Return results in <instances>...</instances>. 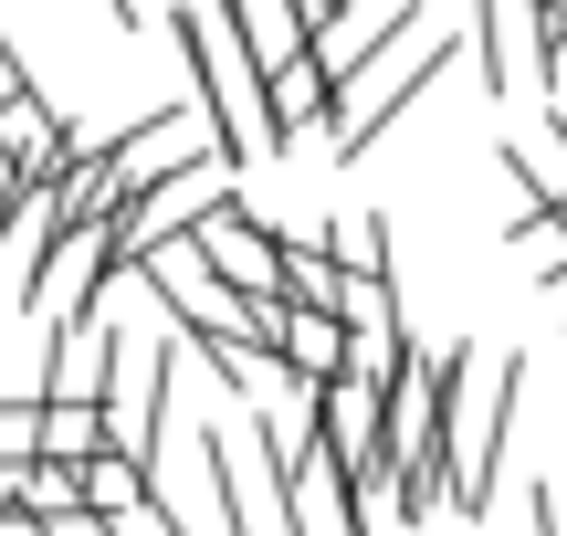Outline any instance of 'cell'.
<instances>
[{
    "label": "cell",
    "mask_w": 567,
    "mask_h": 536,
    "mask_svg": "<svg viewBox=\"0 0 567 536\" xmlns=\"http://www.w3.org/2000/svg\"><path fill=\"white\" fill-rule=\"evenodd\" d=\"M168 42H179V63H189V105H200V126H210V147H221L231 168H252V158H274V116H264V74H252V42L231 32V11L221 0H168Z\"/></svg>",
    "instance_id": "cell-1"
},
{
    "label": "cell",
    "mask_w": 567,
    "mask_h": 536,
    "mask_svg": "<svg viewBox=\"0 0 567 536\" xmlns=\"http://www.w3.org/2000/svg\"><path fill=\"white\" fill-rule=\"evenodd\" d=\"M515 379L526 358H484V348H452V390H442V505L452 516H484L494 505V463H505V421H515Z\"/></svg>",
    "instance_id": "cell-2"
},
{
    "label": "cell",
    "mask_w": 567,
    "mask_h": 536,
    "mask_svg": "<svg viewBox=\"0 0 567 536\" xmlns=\"http://www.w3.org/2000/svg\"><path fill=\"white\" fill-rule=\"evenodd\" d=\"M231 189H243V168H231V158H189V168H168V179H147L137 200L105 210V274H126L137 252H158V243H179V231H200Z\"/></svg>",
    "instance_id": "cell-3"
},
{
    "label": "cell",
    "mask_w": 567,
    "mask_h": 536,
    "mask_svg": "<svg viewBox=\"0 0 567 536\" xmlns=\"http://www.w3.org/2000/svg\"><path fill=\"white\" fill-rule=\"evenodd\" d=\"M442 63H452V42H442V32H410L400 53L368 63V74L347 84V105H337V158H368V147H379L389 126H400L410 105L431 95V74H442Z\"/></svg>",
    "instance_id": "cell-4"
},
{
    "label": "cell",
    "mask_w": 567,
    "mask_h": 536,
    "mask_svg": "<svg viewBox=\"0 0 567 536\" xmlns=\"http://www.w3.org/2000/svg\"><path fill=\"white\" fill-rule=\"evenodd\" d=\"M442 390H452V348L421 358V348H389L379 358V463L410 474V463L442 453Z\"/></svg>",
    "instance_id": "cell-5"
},
{
    "label": "cell",
    "mask_w": 567,
    "mask_h": 536,
    "mask_svg": "<svg viewBox=\"0 0 567 536\" xmlns=\"http://www.w3.org/2000/svg\"><path fill=\"white\" fill-rule=\"evenodd\" d=\"M189 158H221L210 126H200V105H158V116H137L126 137H105V189L137 200L147 179H168V168H189Z\"/></svg>",
    "instance_id": "cell-6"
},
{
    "label": "cell",
    "mask_w": 567,
    "mask_h": 536,
    "mask_svg": "<svg viewBox=\"0 0 567 536\" xmlns=\"http://www.w3.org/2000/svg\"><path fill=\"white\" fill-rule=\"evenodd\" d=\"M179 243L200 252L231 295H284V243H274V221H252V210H243V189H231L200 231H179Z\"/></svg>",
    "instance_id": "cell-7"
},
{
    "label": "cell",
    "mask_w": 567,
    "mask_h": 536,
    "mask_svg": "<svg viewBox=\"0 0 567 536\" xmlns=\"http://www.w3.org/2000/svg\"><path fill=\"white\" fill-rule=\"evenodd\" d=\"M274 358H284V379H295V390H305V379H347V369H358V327H347V316H284V337H274Z\"/></svg>",
    "instance_id": "cell-8"
},
{
    "label": "cell",
    "mask_w": 567,
    "mask_h": 536,
    "mask_svg": "<svg viewBox=\"0 0 567 536\" xmlns=\"http://www.w3.org/2000/svg\"><path fill=\"white\" fill-rule=\"evenodd\" d=\"M526 32H536L526 0H473V53H484V84H494V95H505V84L536 63V42H526Z\"/></svg>",
    "instance_id": "cell-9"
},
{
    "label": "cell",
    "mask_w": 567,
    "mask_h": 536,
    "mask_svg": "<svg viewBox=\"0 0 567 536\" xmlns=\"http://www.w3.org/2000/svg\"><path fill=\"white\" fill-rule=\"evenodd\" d=\"M505 179H515V221H526V210H547V200H567V137H557V126L505 137Z\"/></svg>",
    "instance_id": "cell-10"
},
{
    "label": "cell",
    "mask_w": 567,
    "mask_h": 536,
    "mask_svg": "<svg viewBox=\"0 0 567 536\" xmlns=\"http://www.w3.org/2000/svg\"><path fill=\"white\" fill-rule=\"evenodd\" d=\"M32 453H42V463L105 453V411H95V400H32Z\"/></svg>",
    "instance_id": "cell-11"
},
{
    "label": "cell",
    "mask_w": 567,
    "mask_h": 536,
    "mask_svg": "<svg viewBox=\"0 0 567 536\" xmlns=\"http://www.w3.org/2000/svg\"><path fill=\"white\" fill-rule=\"evenodd\" d=\"M74 484H84V516H126V505H137L158 474H147V463H126V453H84Z\"/></svg>",
    "instance_id": "cell-12"
},
{
    "label": "cell",
    "mask_w": 567,
    "mask_h": 536,
    "mask_svg": "<svg viewBox=\"0 0 567 536\" xmlns=\"http://www.w3.org/2000/svg\"><path fill=\"white\" fill-rule=\"evenodd\" d=\"M11 505H21L32 526H63V516L84 505V484H74V463H42V453H32V463H21V495H11Z\"/></svg>",
    "instance_id": "cell-13"
},
{
    "label": "cell",
    "mask_w": 567,
    "mask_h": 536,
    "mask_svg": "<svg viewBox=\"0 0 567 536\" xmlns=\"http://www.w3.org/2000/svg\"><path fill=\"white\" fill-rule=\"evenodd\" d=\"M536 84H547V105L567 95V21H536Z\"/></svg>",
    "instance_id": "cell-14"
},
{
    "label": "cell",
    "mask_w": 567,
    "mask_h": 536,
    "mask_svg": "<svg viewBox=\"0 0 567 536\" xmlns=\"http://www.w3.org/2000/svg\"><path fill=\"white\" fill-rule=\"evenodd\" d=\"M0 463H32V400H0Z\"/></svg>",
    "instance_id": "cell-15"
},
{
    "label": "cell",
    "mask_w": 567,
    "mask_h": 536,
    "mask_svg": "<svg viewBox=\"0 0 567 536\" xmlns=\"http://www.w3.org/2000/svg\"><path fill=\"white\" fill-rule=\"evenodd\" d=\"M536 536H567V474L536 484Z\"/></svg>",
    "instance_id": "cell-16"
},
{
    "label": "cell",
    "mask_w": 567,
    "mask_h": 536,
    "mask_svg": "<svg viewBox=\"0 0 567 536\" xmlns=\"http://www.w3.org/2000/svg\"><path fill=\"white\" fill-rule=\"evenodd\" d=\"M11 95H32V74H21V53L0 42V105H11Z\"/></svg>",
    "instance_id": "cell-17"
},
{
    "label": "cell",
    "mask_w": 567,
    "mask_h": 536,
    "mask_svg": "<svg viewBox=\"0 0 567 536\" xmlns=\"http://www.w3.org/2000/svg\"><path fill=\"white\" fill-rule=\"evenodd\" d=\"M42 536H116V526H105V516H84V505H74V516H63V526H42Z\"/></svg>",
    "instance_id": "cell-18"
},
{
    "label": "cell",
    "mask_w": 567,
    "mask_h": 536,
    "mask_svg": "<svg viewBox=\"0 0 567 536\" xmlns=\"http://www.w3.org/2000/svg\"><path fill=\"white\" fill-rule=\"evenodd\" d=\"M547 126H557V137H567V95H557V105H547Z\"/></svg>",
    "instance_id": "cell-19"
},
{
    "label": "cell",
    "mask_w": 567,
    "mask_h": 536,
    "mask_svg": "<svg viewBox=\"0 0 567 536\" xmlns=\"http://www.w3.org/2000/svg\"><path fill=\"white\" fill-rule=\"evenodd\" d=\"M11 189H21V179H11V158H0V200H11Z\"/></svg>",
    "instance_id": "cell-20"
},
{
    "label": "cell",
    "mask_w": 567,
    "mask_h": 536,
    "mask_svg": "<svg viewBox=\"0 0 567 536\" xmlns=\"http://www.w3.org/2000/svg\"><path fill=\"white\" fill-rule=\"evenodd\" d=\"M158 11H168V0H158Z\"/></svg>",
    "instance_id": "cell-21"
}]
</instances>
